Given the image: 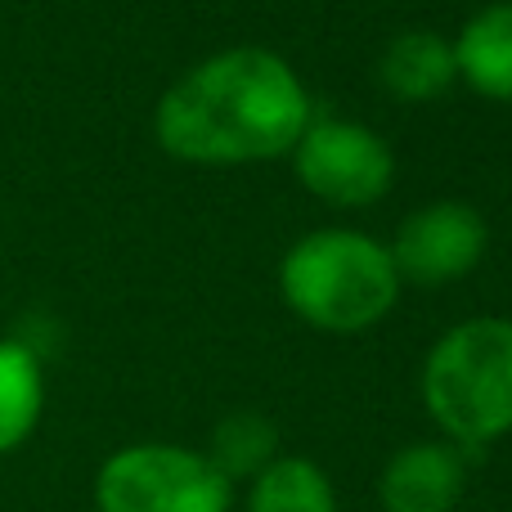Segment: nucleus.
<instances>
[{
    "label": "nucleus",
    "mask_w": 512,
    "mask_h": 512,
    "mask_svg": "<svg viewBox=\"0 0 512 512\" xmlns=\"http://www.w3.org/2000/svg\"><path fill=\"white\" fill-rule=\"evenodd\" d=\"M292 171L310 198L342 212H360L387 198L396 180V153L373 126L346 117H310L306 135L292 144Z\"/></svg>",
    "instance_id": "5"
},
{
    "label": "nucleus",
    "mask_w": 512,
    "mask_h": 512,
    "mask_svg": "<svg viewBox=\"0 0 512 512\" xmlns=\"http://www.w3.org/2000/svg\"><path fill=\"white\" fill-rule=\"evenodd\" d=\"M454 68L468 90L512 104V0L481 5L454 36Z\"/></svg>",
    "instance_id": "9"
},
{
    "label": "nucleus",
    "mask_w": 512,
    "mask_h": 512,
    "mask_svg": "<svg viewBox=\"0 0 512 512\" xmlns=\"http://www.w3.org/2000/svg\"><path fill=\"white\" fill-rule=\"evenodd\" d=\"M391 261H396L400 283L414 288H441L481 265L490 248V225L472 203L459 198H441L400 221L396 239L387 243Z\"/></svg>",
    "instance_id": "6"
},
{
    "label": "nucleus",
    "mask_w": 512,
    "mask_h": 512,
    "mask_svg": "<svg viewBox=\"0 0 512 512\" xmlns=\"http://www.w3.org/2000/svg\"><path fill=\"white\" fill-rule=\"evenodd\" d=\"M248 512H337V490L315 459L274 454L248 481Z\"/></svg>",
    "instance_id": "11"
},
{
    "label": "nucleus",
    "mask_w": 512,
    "mask_h": 512,
    "mask_svg": "<svg viewBox=\"0 0 512 512\" xmlns=\"http://www.w3.org/2000/svg\"><path fill=\"white\" fill-rule=\"evenodd\" d=\"M427 418L459 450H481L512 432V319L472 315L436 337L418 373Z\"/></svg>",
    "instance_id": "3"
},
{
    "label": "nucleus",
    "mask_w": 512,
    "mask_h": 512,
    "mask_svg": "<svg viewBox=\"0 0 512 512\" xmlns=\"http://www.w3.org/2000/svg\"><path fill=\"white\" fill-rule=\"evenodd\" d=\"M378 81L400 104H432L459 81L454 41L432 27H405L378 54Z\"/></svg>",
    "instance_id": "8"
},
{
    "label": "nucleus",
    "mask_w": 512,
    "mask_h": 512,
    "mask_svg": "<svg viewBox=\"0 0 512 512\" xmlns=\"http://www.w3.org/2000/svg\"><path fill=\"white\" fill-rule=\"evenodd\" d=\"M45 414V369L18 337H0V454L32 441Z\"/></svg>",
    "instance_id": "10"
},
{
    "label": "nucleus",
    "mask_w": 512,
    "mask_h": 512,
    "mask_svg": "<svg viewBox=\"0 0 512 512\" xmlns=\"http://www.w3.org/2000/svg\"><path fill=\"white\" fill-rule=\"evenodd\" d=\"M310 117V90L283 54L230 45L162 90L153 135L167 158L189 167H256L288 158Z\"/></svg>",
    "instance_id": "1"
},
{
    "label": "nucleus",
    "mask_w": 512,
    "mask_h": 512,
    "mask_svg": "<svg viewBox=\"0 0 512 512\" xmlns=\"http://www.w3.org/2000/svg\"><path fill=\"white\" fill-rule=\"evenodd\" d=\"M468 490V459L450 441L400 445L378 472L382 512H454Z\"/></svg>",
    "instance_id": "7"
},
{
    "label": "nucleus",
    "mask_w": 512,
    "mask_h": 512,
    "mask_svg": "<svg viewBox=\"0 0 512 512\" xmlns=\"http://www.w3.org/2000/svg\"><path fill=\"white\" fill-rule=\"evenodd\" d=\"M207 459L216 463L225 481H252L265 463L279 454V427L265 414H252V409H239V414H225L212 432V445H207Z\"/></svg>",
    "instance_id": "12"
},
{
    "label": "nucleus",
    "mask_w": 512,
    "mask_h": 512,
    "mask_svg": "<svg viewBox=\"0 0 512 512\" xmlns=\"http://www.w3.org/2000/svg\"><path fill=\"white\" fill-rule=\"evenodd\" d=\"M391 248L360 230H310L279 261V292L306 328L328 337H360L378 328L400 301Z\"/></svg>",
    "instance_id": "2"
},
{
    "label": "nucleus",
    "mask_w": 512,
    "mask_h": 512,
    "mask_svg": "<svg viewBox=\"0 0 512 512\" xmlns=\"http://www.w3.org/2000/svg\"><path fill=\"white\" fill-rule=\"evenodd\" d=\"M234 486L194 445L135 441L95 472L99 512H230Z\"/></svg>",
    "instance_id": "4"
}]
</instances>
